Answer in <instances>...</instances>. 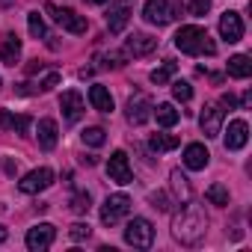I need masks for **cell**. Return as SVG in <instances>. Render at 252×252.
<instances>
[{
	"instance_id": "obj_1",
	"label": "cell",
	"mask_w": 252,
	"mask_h": 252,
	"mask_svg": "<svg viewBox=\"0 0 252 252\" xmlns=\"http://www.w3.org/2000/svg\"><path fill=\"white\" fill-rule=\"evenodd\" d=\"M205 231H208V220H205V214H202L199 205H184L172 217V237L181 240V243H187V246L199 243L205 237Z\"/></svg>"
},
{
	"instance_id": "obj_2",
	"label": "cell",
	"mask_w": 252,
	"mask_h": 252,
	"mask_svg": "<svg viewBox=\"0 0 252 252\" xmlns=\"http://www.w3.org/2000/svg\"><path fill=\"white\" fill-rule=\"evenodd\" d=\"M175 48L181 51V54H190V57H199V54H214L217 51V45L211 42V36L202 30V27H196V24H190V27H181L178 33H175Z\"/></svg>"
},
{
	"instance_id": "obj_3",
	"label": "cell",
	"mask_w": 252,
	"mask_h": 252,
	"mask_svg": "<svg viewBox=\"0 0 252 252\" xmlns=\"http://www.w3.org/2000/svg\"><path fill=\"white\" fill-rule=\"evenodd\" d=\"M125 240L131 246H137V249H149L155 243V225L146 217H134L128 222V228H125Z\"/></svg>"
},
{
	"instance_id": "obj_4",
	"label": "cell",
	"mask_w": 252,
	"mask_h": 252,
	"mask_svg": "<svg viewBox=\"0 0 252 252\" xmlns=\"http://www.w3.org/2000/svg\"><path fill=\"white\" fill-rule=\"evenodd\" d=\"M128 211H131V199L125 193H113L101 205V222L104 225H116L122 217H128Z\"/></svg>"
},
{
	"instance_id": "obj_5",
	"label": "cell",
	"mask_w": 252,
	"mask_h": 252,
	"mask_svg": "<svg viewBox=\"0 0 252 252\" xmlns=\"http://www.w3.org/2000/svg\"><path fill=\"white\" fill-rule=\"evenodd\" d=\"M51 15H54V21L63 27V30H68V33H74V36H80V33H86V18L83 15H77L74 9H57L54 3H48L45 6Z\"/></svg>"
},
{
	"instance_id": "obj_6",
	"label": "cell",
	"mask_w": 252,
	"mask_h": 252,
	"mask_svg": "<svg viewBox=\"0 0 252 252\" xmlns=\"http://www.w3.org/2000/svg\"><path fill=\"white\" fill-rule=\"evenodd\" d=\"M54 184V172L48 169V166H42V169H33V172H27L21 181H18V190L21 193H27V196H33V193H42V190H48Z\"/></svg>"
},
{
	"instance_id": "obj_7",
	"label": "cell",
	"mask_w": 252,
	"mask_h": 252,
	"mask_svg": "<svg viewBox=\"0 0 252 252\" xmlns=\"http://www.w3.org/2000/svg\"><path fill=\"white\" fill-rule=\"evenodd\" d=\"M54 237H57V228H54L51 222H39V225H33V228L27 231L24 243H27L30 252H42V249H48V246L54 243Z\"/></svg>"
},
{
	"instance_id": "obj_8",
	"label": "cell",
	"mask_w": 252,
	"mask_h": 252,
	"mask_svg": "<svg viewBox=\"0 0 252 252\" xmlns=\"http://www.w3.org/2000/svg\"><path fill=\"white\" fill-rule=\"evenodd\" d=\"M107 175H110V181H116V184H131V181H134V172H131L128 155H125V152H113L110 160H107Z\"/></svg>"
},
{
	"instance_id": "obj_9",
	"label": "cell",
	"mask_w": 252,
	"mask_h": 252,
	"mask_svg": "<svg viewBox=\"0 0 252 252\" xmlns=\"http://www.w3.org/2000/svg\"><path fill=\"white\" fill-rule=\"evenodd\" d=\"M199 128H202L205 137H220V131H222V110H220L217 104H205V107H202Z\"/></svg>"
},
{
	"instance_id": "obj_10",
	"label": "cell",
	"mask_w": 252,
	"mask_h": 252,
	"mask_svg": "<svg viewBox=\"0 0 252 252\" xmlns=\"http://www.w3.org/2000/svg\"><path fill=\"white\" fill-rule=\"evenodd\" d=\"M60 107H63V116H65V122H80V116H83V110H86V104H83V95L77 92V89H68V92H63V98H60Z\"/></svg>"
},
{
	"instance_id": "obj_11",
	"label": "cell",
	"mask_w": 252,
	"mask_h": 252,
	"mask_svg": "<svg viewBox=\"0 0 252 252\" xmlns=\"http://www.w3.org/2000/svg\"><path fill=\"white\" fill-rule=\"evenodd\" d=\"M220 36L228 45H234V42L243 39V21H240L237 12H222V18H220Z\"/></svg>"
},
{
	"instance_id": "obj_12",
	"label": "cell",
	"mask_w": 252,
	"mask_h": 252,
	"mask_svg": "<svg viewBox=\"0 0 252 252\" xmlns=\"http://www.w3.org/2000/svg\"><path fill=\"white\" fill-rule=\"evenodd\" d=\"M246 140H249V125L243 119H234L228 125V131H225V149L228 152H237V149L246 146Z\"/></svg>"
},
{
	"instance_id": "obj_13",
	"label": "cell",
	"mask_w": 252,
	"mask_h": 252,
	"mask_svg": "<svg viewBox=\"0 0 252 252\" xmlns=\"http://www.w3.org/2000/svg\"><path fill=\"white\" fill-rule=\"evenodd\" d=\"M143 15H146V21H149V24H158V27L169 24V18H172L169 0H149L146 9H143Z\"/></svg>"
},
{
	"instance_id": "obj_14",
	"label": "cell",
	"mask_w": 252,
	"mask_h": 252,
	"mask_svg": "<svg viewBox=\"0 0 252 252\" xmlns=\"http://www.w3.org/2000/svg\"><path fill=\"white\" fill-rule=\"evenodd\" d=\"M149 116H152V101H149V95H134L131 101H128V122L131 125H143V122H149Z\"/></svg>"
},
{
	"instance_id": "obj_15",
	"label": "cell",
	"mask_w": 252,
	"mask_h": 252,
	"mask_svg": "<svg viewBox=\"0 0 252 252\" xmlns=\"http://www.w3.org/2000/svg\"><path fill=\"white\" fill-rule=\"evenodd\" d=\"M208 160H211V155H208V149H205L202 143H190V146L184 149V166H187V169L199 172V169L208 166Z\"/></svg>"
},
{
	"instance_id": "obj_16",
	"label": "cell",
	"mask_w": 252,
	"mask_h": 252,
	"mask_svg": "<svg viewBox=\"0 0 252 252\" xmlns=\"http://www.w3.org/2000/svg\"><path fill=\"white\" fill-rule=\"evenodd\" d=\"M158 48V39H152V36H146V33H134L131 39H128V45H125V54L128 57H146V54H152Z\"/></svg>"
},
{
	"instance_id": "obj_17",
	"label": "cell",
	"mask_w": 252,
	"mask_h": 252,
	"mask_svg": "<svg viewBox=\"0 0 252 252\" xmlns=\"http://www.w3.org/2000/svg\"><path fill=\"white\" fill-rule=\"evenodd\" d=\"M21 60V39L15 33H6L3 42H0V63L3 65H15Z\"/></svg>"
},
{
	"instance_id": "obj_18",
	"label": "cell",
	"mask_w": 252,
	"mask_h": 252,
	"mask_svg": "<svg viewBox=\"0 0 252 252\" xmlns=\"http://www.w3.org/2000/svg\"><path fill=\"white\" fill-rule=\"evenodd\" d=\"M36 137H39V146L45 149V152H51L54 146H57V122L54 119H42L39 125H36Z\"/></svg>"
},
{
	"instance_id": "obj_19",
	"label": "cell",
	"mask_w": 252,
	"mask_h": 252,
	"mask_svg": "<svg viewBox=\"0 0 252 252\" xmlns=\"http://www.w3.org/2000/svg\"><path fill=\"white\" fill-rule=\"evenodd\" d=\"M128 18H131V6H128V3L110 9V12H107V30H110V33H122L125 27H128Z\"/></svg>"
},
{
	"instance_id": "obj_20",
	"label": "cell",
	"mask_w": 252,
	"mask_h": 252,
	"mask_svg": "<svg viewBox=\"0 0 252 252\" xmlns=\"http://www.w3.org/2000/svg\"><path fill=\"white\" fill-rule=\"evenodd\" d=\"M89 104H92L95 110H101V113H110V110H113V95H110V89L101 86V83L89 86Z\"/></svg>"
},
{
	"instance_id": "obj_21",
	"label": "cell",
	"mask_w": 252,
	"mask_h": 252,
	"mask_svg": "<svg viewBox=\"0 0 252 252\" xmlns=\"http://www.w3.org/2000/svg\"><path fill=\"white\" fill-rule=\"evenodd\" d=\"M0 128L27 134V131H30V116H12L9 110H3V113H0Z\"/></svg>"
},
{
	"instance_id": "obj_22",
	"label": "cell",
	"mask_w": 252,
	"mask_h": 252,
	"mask_svg": "<svg viewBox=\"0 0 252 252\" xmlns=\"http://www.w3.org/2000/svg\"><path fill=\"white\" fill-rule=\"evenodd\" d=\"M228 74L237 77V80H246V77L252 74V63H249V57H246V54H234V57L228 60Z\"/></svg>"
},
{
	"instance_id": "obj_23",
	"label": "cell",
	"mask_w": 252,
	"mask_h": 252,
	"mask_svg": "<svg viewBox=\"0 0 252 252\" xmlns=\"http://www.w3.org/2000/svg\"><path fill=\"white\" fill-rule=\"evenodd\" d=\"M178 143H181V140H178L175 134H155V137L149 140V149L160 155V152H172V149H178Z\"/></svg>"
},
{
	"instance_id": "obj_24",
	"label": "cell",
	"mask_w": 252,
	"mask_h": 252,
	"mask_svg": "<svg viewBox=\"0 0 252 252\" xmlns=\"http://www.w3.org/2000/svg\"><path fill=\"white\" fill-rule=\"evenodd\" d=\"M152 110H155L158 125H163V128H172V125H178V110H175L172 104H158V107H152Z\"/></svg>"
},
{
	"instance_id": "obj_25",
	"label": "cell",
	"mask_w": 252,
	"mask_h": 252,
	"mask_svg": "<svg viewBox=\"0 0 252 252\" xmlns=\"http://www.w3.org/2000/svg\"><path fill=\"white\" fill-rule=\"evenodd\" d=\"M175 71H178V63H175V60H166L160 68H155V71H152V83L163 86V83H169V80H172V74H175Z\"/></svg>"
},
{
	"instance_id": "obj_26",
	"label": "cell",
	"mask_w": 252,
	"mask_h": 252,
	"mask_svg": "<svg viewBox=\"0 0 252 252\" xmlns=\"http://www.w3.org/2000/svg\"><path fill=\"white\" fill-rule=\"evenodd\" d=\"M169 181H172V190H175V199H184V202H187V199H190V184H187V178H184V175H181V172L175 169V172L169 175Z\"/></svg>"
},
{
	"instance_id": "obj_27",
	"label": "cell",
	"mask_w": 252,
	"mask_h": 252,
	"mask_svg": "<svg viewBox=\"0 0 252 252\" xmlns=\"http://www.w3.org/2000/svg\"><path fill=\"white\" fill-rule=\"evenodd\" d=\"M205 196H208V202H211V205H220V208H225V205H228V190H225L222 184H211V187L205 190Z\"/></svg>"
},
{
	"instance_id": "obj_28",
	"label": "cell",
	"mask_w": 252,
	"mask_h": 252,
	"mask_svg": "<svg viewBox=\"0 0 252 252\" xmlns=\"http://www.w3.org/2000/svg\"><path fill=\"white\" fill-rule=\"evenodd\" d=\"M104 140H107L104 128H86V131H83V143H86V146H92V149L104 146Z\"/></svg>"
},
{
	"instance_id": "obj_29",
	"label": "cell",
	"mask_w": 252,
	"mask_h": 252,
	"mask_svg": "<svg viewBox=\"0 0 252 252\" xmlns=\"http://www.w3.org/2000/svg\"><path fill=\"white\" fill-rule=\"evenodd\" d=\"M27 27H30V36L45 39V21H42L39 12H30V15H27Z\"/></svg>"
},
{
	"instance_id": "obj_30",
	"label": "cell",
	"mask_w": 252,
	"mask_h": 252,
	"mask_svg": "<svg viewBox=\"0 0 252 252\" xmlns=\"http://www.w3.org/2000/svg\"><path fill=\"white\" fill-rule=\"evenodd\" d=\"M187 12H190L193 18L208 15V12H211V0H190V3H187Z\"/></svg>"
},
{
	"instance_id": "obj_31",
	"label": "cell",
	"mask_w": 252,
	"mask_h": 252,
	"mask_svg": "<svg viewBox=\"0 0 252 252\" xmlns=\"http://www.w3.org/2000/svg\"><path fill=\"white\" fill-rule=\"evenodd\" d=\"M172 95H175L178 101H190V98H193V86H190L187 80H175V83H172Z\"/></svg>"
},
{
	"instance_id": "obj_32",
	"label": "cell",
	"mask_w": 252,
	"mask_h": 252,
	"mask_svg": "<svg viewBox=\"0 0 252 252\" xmlns=\"http://www.w3.org/2000/svg\"><path fill=\"white\" fill-rule=\"evenodd\" d=\"M125 57H128V54L113 51V54H107V57H104V63H101V65H104V68H122V65H125Z\"/></svg>"
},
{
	"instance_id": "obj_33",
	"label": "cell",
	"mask_w": 252,
	"mask_h": 252,
	"mask_svg": "<svg viewBox=\"0 0 252 252\" xmlns=\"http://www.w3.org/2000/svg\"><path fill=\"white\" fill-rule=\"evenodd\" d=\"M71 211L86 214V211H89V193H74V199H71Z\"/></svg>"
},
{
	"instance_id": "obj_34",
	"label": "cell",
	"mask_w": 252,
	"mask_h": 252,
	"mask_svg": "<svg viewBox=\"0 0 252 252\" xmlns=\"http://www.w3.org/2000/svg\"><path fill=\"white\" fill-rule=\"evenodd\" d=\"M68 237H71V240H86V237H89V225H86V222H74V225L68 228Z\"/></svg>"
},
{
	"instance_id": "obj_35",
	"label": "cell",
	"mask_w": 252,
	"mask_h": 252,
	"mask_svg": "<svg viewBox=\"0 0 252 252\" xmlns=\"http://www.w3.org/2000/svg\"><path fill=\"white\" fill-rule=\"evenodd\" d=\"M60 77H63L60 71H48V74H45V80L39 83V89H42V92H48V89H54V86L60 83Z\"/></svg>"
},
{
	"instance_id": "obj_36",
	"label": "cell",
	"mask_w": 252,
	"mask_h": 252,
	"mask_svg": "<svg viewBox=\"0 0 252 252\" xmlns=\"http://www.w3.org/2000/svg\"><path fill=\"white\" fill-rule=\"evenodd\" d=\"M42 68H45V63H39V60H36V63H30V65H27V74H36V71H42Z\"/></svg>"
},
{
	"instance_id": "obj_37",
	"label": "cell",
	"mask_w": 252,
	"mask_h": 252,
	"mask_svg": "<svg viewBox=\"0 0 252 252\" xmlns=\"http://www.w3.org/2000/svg\"><path fill=\"white\" fill-rule=\"evenodd\" d=\"M222 104H225V107H237V98L228 92V95H222Z\"/></svg>"
},
{
	"instance_id": "obj_38",
	"label": "cell",
	"mask_w": 252,
	"mask_h": 252,
	"mask_svg": "<svg viewBox=\"0 0 252 252\" xmlns=\"http://www.w3.org/2000/svg\"><path fill=\"white\" fill-rule=\"evenodd\" d=\"M3 240H6V228H3V225H0V243H3Z\"/></svg>"
},
{
	"instance_id": "obj_39",
	"label": "cell",
	"mask_w": 252,
	"mask_h": 252,
	"mask_svg": "<svg viewBox=\"0 0 252 252\" xmlns=\"http://www.w3.org/2000/svg\"><path fill=\"white\" fill-rule=\"evenodd\" d=\"M86 3H107V0H86Z\"/></svg>"
}]
</instances>
